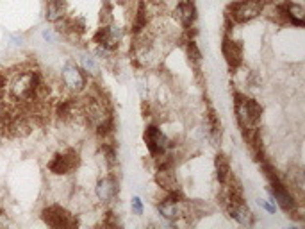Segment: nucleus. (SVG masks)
<instances>
[{"label": "nucleus", "mask_w": 305, "mask_h": 229, "mask_svg": "<svg viewBox=\"0 0 305 229\" xmlns=\"http://www.w3.org/2000/svg\"><path fill=\"white\" fill-rule=\"evenodd\" d=\"M225 208H227V211H229V215H230V219L234 220V222H237L239 226L250 228V226H254V222H255V215H254V211L245 204V200L229 202V204H225Z\"/></svg>", "instance_id": "obj_9"}, {"label": "nucleus", "mask_w": 305, "mask_h": 229, "mask_svg": "<svg viewBox=\"0 0 305 229\" xmlns=\"http://www.w3.org/2000/svg\"><path fill=\"white\" fill-rule=\"evenodd\" d=\"M43 40L49 41V43H57V40H59V34L55 32V29H45L43 30Z\"/></svg>", "instance_id": "obj_22"}, {"label": "nucleus", "mask_w": 305, "mask_h": 229, "mask_svg": "<svg viewBox=\"0 0 305 229\" xmlns=\"http://www.w3.org/2000/svg\"><path fill=\"white\" fill-rule=\"evenodd\" d=\"M68 13V5L64 0H47V7H45V18L50 24H57L63 20Z\"/></svg>", "instance_id": "obj_13"}, {"label": "nucleus", "mask_w": 305, "mask_h": 229, "mask_svg": "<svg viewBox=\"0 0 305 229\" xmlns=\"http://www.w3.org/2000/svg\"><path fill=\"white\" fill-rule=\"evenodd\" d=\"M79 167V154L75 150L68 149L55 154L49 163V170L55 175H66L72 174Z\"/></svg>", "instance_id": "obj_5"}, {"label": "nucleus", "mask_w": 305, "mask_h": 229, "mask_svg": "<svg viewBox=\"0 0 305 229\" xmlns=\"http://www.w3.org/2000/svg\"><path fill=\"white\" fill-rule=\"evenodd\" d=\"M173 16L184 29L193 27L197 22V7L193 4V0H180L173 9Z\"/></svg>", "instance_id": "obj_11"}, {"label": "nucleus", "mask_w": 305, "mask_h": 229, "mask_svg": "<svg viewBox=\"0 0 305 229\" xmlns=\"http://www.w3.org/2000/svg\"><path fill=\"white\" fill-rule=\"evenodd\" d=\"M132 211L138 217H141L143 213H145V206H143V199L139 197V195H134L132 197Z\"/></svg>", "instance_id": "obj_20"}, {"label": "nucleus", "mask_w": 305, "mask_h": 229, "mask_svg": "<svg viewBox=\"0 0 305 229\" xmlns=\"http://www.w3.org/2000/svg\"><path fill=\"white\" fill-rule=\"evenodd\" d=\"M41 219L45 220V224H49L50 228H70L75 226V219L66 211L64 208L57 204H50L41 211Z\"/></svg>", "instance_id": "obj_6"}, {"label": "nucleus", "mask_w": 305, "mask_h": 229, "mask_svg": "<svg viewBox=\"0 0 305 229\" xmlns=\"http://www.w3.org/2000/svg\"><path fill=\"white\" fill-rule=\"evenodd\" d=\"M2 136H4V133H2V131H0V143H2Z\"/></svg>", "instance_id": "obj_23"}, {"label": "nucleus", "mask_w": 305, "mask_h": 229, "mask_svg": "<svg viewBox=\"0 0 305 229\" xmlns=\"http://www.w3.org/2000/svg\"><path fill=\"white\" fill-rule=\"evenodd\" d=\"M205 124H207V129H209V135L212 136V138H218V136L222 135V124H220V120H218L216 116V111L209 110L205 114Z\"/></svg>", "instance_id": "obj_17"}, {"label": "nucleus", "mask_w": 305, "mask_h": 229, "mask_svg": "<svg viewBox=\"0 0 305 229\" xmlns=\"http://www.w3.org/2000/svg\"><path fill=\"white\" fill-rule=\"evenodd\" d=\"M257 204H259V208H262L264 211H268L270 215H273L277 211V206L271 202V200H264V199H257Z\"/></svg>", "instance_id": "obj_21"}, {"label": "nucleus", "mask_w": 305, "mask_h": 229, "mask_svg": "<svg viewBox=\"0 0 305 229\" xmlns=\"http://www.w3.org/2000/svg\"><path fill=\"white\" fill-rule=\"evenodd\" d=\"M214 165H216L218 181H220V184H225L227 181H229L232 177L230 161H229V158H227L225 154H218L216 156V161H214Z\"/></svg>", "instance_id": "obj_14"}, {"label": "nucleus", "mask_w": 305, "mask_h": 229, "mask_svg": "<svg viewBox=\"0 0 305 229\" xmlns=\"http://www.w3.org/2000/svg\"><path fill=\"white\" fill-rule=\"evenodd\" d=\"M102 154L105 158V163L109 167H116L118 165V150H116V145L113 142H109V140H103L102 142Z\"/></svg>", "instance_id": "obj_16"}, {"label": "nucleus", "mask_w": 305, "mask_h": 229, "mask_svg": "<svg viewBox=\"0 0 305 229\" xmlns=\"http://www.w3.org/2000/svg\"><path fill=\"white\" fill-rule=\"evenodd\" d=\"M118 179L114 177V175H105L102 179L97 183L95 186V195H97V199L103 204H109V202H113L116 197H118Z\"/></svg>", "instance_id": "obj_7"}, {"label": "nucleus", "mask_w": 305, "mask_h": 229, "mask_svg": "<svg viewBox=\"0 0 305 229\" xmlns=\"http://www.w3.org/2000/svg\"><path fill=\"white\" fill-rule=\"evenodd\" d=\"M222 52H223V57H225V61H227V65L230 66V68H239V66L243 65L241 41L225 36V38H223V43H222Z\"/></svg>", "instance_id": "obj_8"}, {"label": "nucleus", "mask_w": 305, "mask_h": 229, "mask_svg": "<svg viewBox=\"0 0 305 229\" xmlns=\"http://www.w3.org/2000/svg\"><path fill=\"white\" fill-rule=\"evenodd\" d=\"M279 15L282 18L289 22L291 25H296V27H304L305 24V9L304 5L298 4V2H284L277 7Z\"/></svg>", "instance_id": "obj_10"}, {"label": "nucleus", "mask_w": 305, "mask_h": 229, "mask_svg": "<svg viewBox=\"0 0 305 229\" xmlns=\"http://www.w3.org/2000/svg\"><path fill=\"white\" fill-rule=\"evenodd\" d=\"M236 118L243 133H250L254 129H259V122L262 116V106L255 99H250L246 95L236 91Z\"/></svg>", "instance_id": "obj_1"}, {"label": "nucleus", "mask_w": 305, "mask_h": 229, "mask_svg": "<svg viewBox=\"0 0 305 229\" xmlns=\"http://www.w3.org/2000/svg\"><path fill=\"white\" fill-rule=\"evenodd\" d=\"M79 63H80V68H82L84 74H88L89 77H97L100 74V66L97 63V57L91 54H82L79 57Z\"/></svg>", "instance_id": "obj_15"}, {"label": "nucleus", "mask_w": 305, "mask_h": 229, "mask_svg": "<svg viewBox=\"0 0 305 229\" xmlns=\"http://www.w3.org/2000/svg\"><path fill=\"white\" fill-rule=\"evenodd\" d=\"M184 49H186L187 57H189L193 63H200V61H202V52H200V49H198L197 41L195 40H187Z\"/></svg>", "instance_id": "obj_18"}, {"label": "nucleus", "mask_w": 305, "mask_h": 229, "mask_svg": "<svg viewBox=\"0 0 305 229\" xmlns=\"http://www.w3.org/2000/svg\"><path fill=\"white\" fill-rule=\"evenodd\" d=\"M113 24V7L109 2H105L100 11V25H111Z\"/></svg>", "instance_id": "obj_19"}, {"label": "nucleus", "mask_w": 305, "mask_h": 229, "mask_svg": "<svg viewBox=\"0 0 305 229\" xmlns=\"http://www.w3.org/2000/svg\"><path fill=\"white\" fill-rule=\"evenodd\" d=\"M155 184L159 188H163L164 192H173V190H178V179L175 172H173V167H166V169H157L155 172Z\"/></svg>", "instance_id": "obj_12"}, {"label": "nucleus", "mask_w": 305, "mask_h": 229, "mask_svg": "<svg viewBox=\"0 0 305 229\" xmlns=\"http://www.w3.org/2000/svg\"><path fill=\"white\" fill-rule=\"evenodd\" d=\"M61 81H63L64 88L68 91H72V93H80V91L86 90V85H88L86 74L74 61H68L63 66V70H61Z\"/></svg>", "instance_id": "obj_4"}, {"label": "nucleus", "mask_w": 305, "mask_h": 229, "mask_svg": "<svg viewBox=\"0 0 305 229\" xmlns=\"http://www.w3.org/2000/svg\"><path fill=\"white\" fill-rule=\"evenodd\" d=\"M143 140H145V145H147L148 152L152 154L153 160L166 154L168 150L172 149V142H170L168 135L155 124L147 125V129L143 133Z\"/></svg>", "instance_id": "obj_3"}, {"label": "nucleus", "mask_w": 305, "mask_h": 229, "mask_svg": "<svg viewBox=\"0 0 305 229\" xmlns=\"http://www.w3.org/2000/svg\"><path fill=\"white\" fill-rule=\"evenodd\" d=\"M264 7L266 0H236L227 9V24H246V22L255 20L257 16L262 15Z\"/></svg>", "instance_id": "obj_2"}]
</instances>
